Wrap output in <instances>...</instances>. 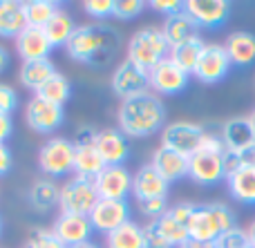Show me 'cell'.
<instances>
[{
	"label": "cell",
	"mask_w": 255,
	"mask_h": 248,
	"mask_svg": "<svg viewBox=\"0 0 255 248\" xmlns=\"http://www.w3.org/2000/svg\"><path fill=\"white\" fill-rule=\"evenodd\" d=\"M121 49V34L110 25L92 22V25H79L67 40L65 52L74 63L81 65L103 67L115 61Z\"/></svg>",
	"instance_id": "obj_1"
},
{
	"label": "cell",
	"mask_w": 255,
	"mask_h": 248,
	"mask_svg": "<svg viewBox=\"0 0 255 248\" xmlns=\"http://www.w3.org/2000/svg\"><path fill=\"white\" fill-rule=\"evenodd\" d=\"M117 121H119V130L126 137H152L159 130L166 128V105L157 94L148 89L143 94L121 101L119 110H117Z\"/></svg>",
	"instance_id": "obj_2"
},
{
	"label": "cell",
	"mask_w": 255,
	"mask_h": 248,
	"mask_svg": "<svg viewBox=\"0 0 255 248\" xmlns=\"http://www.w3.org/2000/svg\"><path fill=\"white\" fill-rule=\"evenodd\" d=\"M238 226L235 224V213L226 204H204L197 206L188 224V237L190 240L213 244L222 233Z\"/></svg>",
	"instance_id": "obj_3"
},
{
	"label": "cell",
	"mask_w": 255,
	"mask_h": 248,
	"mask_svg": "<svg viewBox=\"0 0 255 248\" xmlns=\"http://www.w3.org/2000/svg\"><path fill=\"white\" fill-rule=\"evenodd\" d=\"M168 52H170V45L163 38V31L152 25L136 29L128 40V61L145 72H150L157 63L168 58Z\"/></svg>",
	"instance_id": "obj_4"
},
{
	"label": "cell",
	"mask_w": 255,
	"mask_h": 248,
	"mask_svg": "<svg viewBox=\"0 0 255 248\" xmlns=\"http://www.w3.org/2000/svg\"><path fill=\"white\" fill-rule=\"evenodd\" d=\"M99 195L94 179H85L74 174L61 186L58 192V206L61 213H72V215H90L92 208L97 206Z\"/></svg>",
	"instance_id": "obj_5"
},
{
	"label": "cell",
	"mask_w": 255,
	"mask_h": 248,
	"mask_svg": "<svg viewBox=\"0 0 255 248\" xmlns=\"http://www.w3.org/2000/svg\"><path fill=\"white\" fill-rule=\"evenodd\" d=\"M38 165L52 179L74 172V141L65 137L47 139L38 150Z\"/></svg>",
	"instance_id": "obj_6"
},
{
	"label": "cell",
	"mask_w": 255,
	"mask_h": 248,
	"mask_svg": "<svg viewBox=\"0 0 255 248\" xmlns=\"http://www.w3.org/2000/svg\"><path fill=\"white\" fill-rule=\"evenodd\" d=\"M206 130L193 121H172L161 130V148L179 152L184 157H193L202 148Z\"/></svg>",
	"instance_id": "obj_7"
},
{
	"label": "cell",
	"mask_w": 255,
	"mask_h": 248,
	"mask_svg": "<svg viewBox=\"0 0 255 248\" xmlns=\"http://www.w3.org/2000/svg\"><path fill=\"white\" fill-rule=\"evenodd\" d=\"M231 58L226 54L224 45L220 43H206L199 54V61L195 65V72L193 76L199 81V83H206V85H213V83H220L229 76L231 72Z\"/></svg>",
	"instance_id": "obj_8"
},
{
	"label": "cell",
	"mask_w": 255,
	"mask_h": 248,
	"mask_svg": "<svg viewBox=\"0 0 255 248\" xmlns=\"http://www.w3.org/2000/svg\"><path fill=\"white\" fill-rule=\"evenodd\" d=\"M25 121L34 132L52 134L63 125L65 112H63V105L49 103V101H45V98H40L34 94L25 105Z\"/></svg>",
	"instance_id": "obj_9"
},
{
	"label": "cell",
	"mask_w": 255,
	"mask_h": 248,
	"mask_svg": "<svg viewBox=\"0 0 255 248\" xmlns=\"http://www.w3.org/2000/svg\"><path fill=\"white\" fill-rule=\"evenodd\" d=\"M94 132L97 130L92 128H81L74 139V174L85 179H97L106 168L101 155L94 148Z\"/></svg>",
	"instance_id": "obj_10"
},
{
	"label": "cell",
	"mask_w": 255,
	"mask_h": 248,
	"mask_svg": "<svg viewBox=\"0 0 255 248\" xmlns=\"http://www.w3.org/2000/svg\"><path fill=\"white\" fill-rule=\"evenodd\" d=\"M148 79H150V89L157 96H175V94H181L190 83V76L184 70H179L170 58H163L161 63H157L148 72Z\"/></svg>",
	"instance_id": "obj_11"
},
{
	"label": "cell",
	"mask_w": 255,
	"mask_h": 248,
	"mask_svg": "<svg viewBox=\"0 0 255 248\" xmlns=\"http://www.w3.org/2000/svg\"><path fill=\"white\" fill-rule=\"evenodd\" d=\"M110 87L121 101L126 98H132L136 94H143L150 89V79H148V72L141 70L139 65L130 63L126 58L124 63L117 65V70L112 72V79H110Z\"/></svg>",
	"instance_id": "obj_12"
},
{
	"label": "cell",
	"mask_w": 255,
	"mask_h": 248,
	"mask_svg": "<svg viewBox=\"0 0 255 248\" xmlns=\"http://www.w3.org/2000/svg\"><path fill=\"white\" fill-rule=\"evenodd\" d=\"M99 199H115L128 201V195H132V174L126 165H106L94 179Z\"/></svg>",
	"instance_id": "obj_13"
},
{
	"label": "cell",
	"mask_w": 255,
	"mask_h": 248,
	"mask_svg": "<svg viewBox=\"0 0 255 248\" xmlns=\"http://www.w3.org/2000/svg\"><path fill=\"white\" fill-rule=\"evenodd\" d=\"M184 11L193 18L197 27L215 29L229 20L231 2L229 0H186Z\"/></svg>",
	"instance_id": "obj_14"
},
{
	"label": "cell",
	"mask_w": 255,
	"mask_h": 248,
	"mask_svg": "<svg viewBox=\"0 0 255 248\" xmlns=\"http://www.w3.org/2000/svg\"><path fill=\"white\" fill-rule=\"evenodd\" d=\"M88 217L94 231L108 235V233L117 231L119 226H124L126 222H130V204L115 199H99Z\"/></svg>",
	"instance_id": "obj_15"
},
{
	"label": "cell",
	"mask_w": 255,
	"mask_h": 248,
	"mask_svg": "<svg viewBox=\"0 0 255 248\" xmlns=\"http://www.w3.org/2000/svg\"><path fill=\"white\" fill-rule=\"evenodd\" d=\"M94 148L106 165H124L130 157L128 137L119 128H103L94 132Z\"/></svg>",
	"instance_id": "obj_16"
},
{
	"label": "cell",
	"mask_w": 255,
	"mask_h": 248,
	"mask_svg": "<svg viewBox=\"0 0 255 248\" xmlns=\"http://www.w3.org/2000/svg\"><path fill=\"white\" fill-rule=\"evenodd\" d=\"M224 155H213V152L197 150L188 159V177L199 186H215L224 177V165H222Z\"/></svg>",
	"instance_id": "obj_17"
},
{
	"label": "cell",
	"mask_w": 255,
	"mask_h": 248,
	"mask_svg": "<svg viewBox=\"0 0 255 248\" xmlns=\"http://www.w3.org/2000/svg\"><path fill=\"white\" fill-rule=\"evenodd\" d=\"M52 231L56 233V237L63 242L67 248L90 242L92 237V224H90L88 215H72V213H61L56 217V222L52 224Z\"/></svg>",
	"instance_id": "obj_18"
},
{
	"label": "cell",
	"mask_w": 255,
	"mask_h": 248,
	"mask_svg": "<svg viewBox=\"0 0 255 248\" xmlns=\"http://www.w3.org/2000/svg\"><path fill=\"white\" fill-rule=\"evenodd\" d=\"M220 137L224 141L226 152L242 155L247 148H251L255 143V128L249 116H233V119L222 123Z\"/></svg>",
	"instance_id": "obj_19"
},
{
	"label": "cell",
	"mask_w": 255,
	"mask_h": 248,
	"mask_svg": "<svg viewBox=\"0 0 255 248\" xmlns=\"http://www.w3.org/2000/svg\"><path fill=\"white\" fill-rule=\"evenodd\" d=\"M168 186L170 183L157 172L150 164L141 165L134 174H132V195L139 201H148V199H161L168 197Z\"/></svg>",
	"instance_id": "obj_20"
},
{
	"label": "cell",
	"mask_w": 255,
	"mask_h": 248,
	"mask_svg": "<svg viewBox=\"0 0 255 248\" xmlns=\"http://www.w3.org/2000/svg\"><path fill=\"white\" fill-rule=\"evenodd\" d=\"M13 45H16V54L25 61H40V58H49L52 54V45H49L47 36L40 27H29L27 25L20 34L13 38Z\"/></svg>",
	"instance_id": "obj_21"
},
{
	"label": "cell",
	"mask_w": 255,
	"mask_h": 248,
	"mask_svg": "<svg viewBox=\"0 0 255 248\" xmlns=\"http://www.w3.org/2000/svg\"><path fill=\"white\" fill-rule=\"evenodd\" d=\"M150 165H152L168 183H175V181H179V179L188 177V157L179 155V152H172L161 146L152 152Z\"/></svg>",
	"instance_id": "obj_22"
},
{
	"label": "cell",
	"mask_w": 255,
	"mask_h": 248,
	"mask_svg": "<svg viewBox=\"0 0 255 248\" xmlns=\"http://www.w3.org/2000/svg\"><path fill=\"white\" fill-rule=\"evenodd\" d=\"M224 49L231 58V65L249 67L255 63V34L251 31H233L226 36Z\"/></svg>",
	"instance_id": "obj_23"
},
{
	"label": "cell",
	"mask_w": 255,
	"mask_h": 248,
	"mask_svg": "<svg viewBox=\"0 0 255 248\" xmlns=\"http://www.w3.org/2000/svg\"><path fill=\"white\" fill-rule=\"evenodd\" d=\"M56 65L49 58H40V61H25L18 70V81L22 83V87H27L29 92H38L54 74H56Z\"/></svg>",
	"instance_id": "obj_24"
},
{
	"label": "cell",
	"mask_w": 255,
	"mask_h": 248,
	"mask_svg": "<svg viewBox=\"0 0 255 248\" xmlns=\"http://www.w3.org/2000/svg\"><path fill=\"white\" fill-rule=\"evenodd\" d=\"M25 27V4L20 0H0V38H16Z\"/></svg>",
	"instance_id": "obj_25"
},
{
	"label": "cell",
	"mask_w": 255,
	"mask_h": 248,
	"mask_svg": "<svg viewBox=\"0 0 255 248\" xmlns=\"http://www.w3.org/2000/svg\"><path fill=\"white\" fill-rule=\"evenodd\" d=\"M197 29L199 27L195 25V20L184 11V9L177 11V13H172V16H166V20H163V25H161L163 38L168 40L170 47H175V45L193 38V36H197Z\"/></svg>",
	"instance_id": "obj_26"
},
{
	"label": "cell",
	"mask_w": 255,
	"mask_h": 248,
	"mask_svg": "<svg viewBox=\"0 0 255 248\" xmlns=\"http://www.w3.org/2000/svg\"><path fill=\"white\" fill-rule=\"evenodd\" d=\"M229 192L235 201L244 206H255V168L253 165H242L233 177L226 179Z\"/></svg>",
	"instance_id": "obj_27"
},
{
	"label": "cell",
	"mask_w": 255,
	"mask_h": 248,
	"mask_svg": "<svg viewBox=\"0 0 255 248\" xmlns=\"http://www.w3.org/2000/svg\"><path fill=\"white\" fill-rule=\"evenodd\" d=\"M58 192H61V186H56L54 179H38L29 186L27 201L36 213H47L58 204Z\"/></svg>",
	"instance_id": "obj_28"
},
{
	"label": "cell",
	"mask_w": 255,
	"mask_h": 248,
	"mask_svg": "<svg viewBox=\"0 0 255 248\" xmlns=\"http://www.w3.org/2000/svg\"><path fill=\"white\" fill-rule=\"evenodd\" d=\"M204 45L206 43H204V40L199 38V34H197V36H193V38H188V40H184V43L170 47L168 58H170L179 70H184L186 74L190 76L195 72V65H197V61H199V54H202Z\"/></svg>",
	"instance_id": "obj_29"
},
{
	"label": "cell",
	"mask_w": 255,
	"mask_h": 248,
	"mask_svg": "<svg viewBox=\"0 0 255 248\" xmlns=\"http://www.w3.org/2000/svg\"><path fill=\"white\" fill-rule=\"evenodd\" d=\"M74 29H76L74 18H72L70 11H65V9H58V11L54 13L52 20L43 27L45 36H47L49 45H52L54 49H56V47H65L67 40H70L72 34H74Z\"/></svg>",
	"instance_id": "obj_30"
},
{
	"label": "cell",
	"mask_w": 255,
	"mask_h": 248,
	"mask_svg": "<svg viewBox=\"0 0 255 248\" xmlns=\"http://www.w3.org/2000/svg\"><path fill=\"white\" fill-rule=\"evenodd\" d=\"M108 248H145V235L143 226H139L136 222H126L124 226H119L117 231L106 235Z\"/></svg>",
	"instance_id": "obj_31"
},
{
	"label": "cell",
	"mask_w": 255,
	"mask_h": 248,
	"mask_svg": "<svg viewBox=\"0 0 255 248\" xmlns=\"http://www.w3.org/2000/svg\"><path fill=\"white\" fill-rule=\"evenodd\" d=\"M25 4V18L29 27H40L43 29L49 20L54 18V13L61 9L58 2H52V0H27Z\"/></svg>",
	"instance_id": "obj_32"
},
{
	"label": "cell",
	"mask_w": 255,
	"mask_h": 248,
	"mask_svg": "<svg viewBox=\"0 0 255 248\" xmlns=\"http://www.w3.org/2000/svg\"><path fill=\"white\" fill-rule=\"evenodd\" d=\"M70 94H72V85H70V81H67V76L56 72V74L36 92V96L45 98V101H49V103H56V105H65Z\"/></svg>",
	"instance_id": "obj_33"
},
{
	"label": "cell",
	"mask_w": 255,
	"mask_h": 248,
	"mask_svg": "<svg viewBox=\"0 0 255 248\" xmlns=\"http://www.w3.org/2000/svg\"><path fill=\"white\" fill-rule=\"evenodd\" d=\"M159 226V231H161V235L168 240V244H170L172 248H179L181 244H184L186 240H188V228L184 226V224H179L175 217H172L170 213H166L163 217L154 219Z\"/></svg>",
	"instance_id": "obj_34"
},
{
	"label": "cell",
	"mask_w": 255,
	"mask_h": 248,
	"mask_svg": "<svg viewBox=\"0 0 255 248\" xmlns=\"http://www.w3.org/2000/svg\"><path fill=\"white\" fill-rule=\"evenodd\" d=\"M213 246L215 248H251L247 228H240V226H233L226 233H222V235L213 242Z\"/></svg>",
	"instance_id": "obj_35"
},
{
	"label": "cell",
	"mask_w": 255,
	"mask_h": 248,
	"mask_svg": "<svg viewBox=\"0 0 255 248\" xmlns=\"http://www.w3.org/2000/svg\"><path fill=\"white\" fill-rule=\"evenodd\" d=\"M27 248H67L52 228H34L27 240Z\"/></svg>",
	"instance_id": "obj_36"
},
{
	"label": "cell",
	"mask_w": 255,
	"mask_h": 248,
	"mask_svg": "<svg viewBox=\"0 0 255 248\" xmlns=\"http://www.w3.org/2000/svg\"><path fill=\"white\" fill-rule=\"evenodd\" d=\"M143 0H115V13L112 16L119 18V20H132L143 11Z\"/></svg>",
	"instance_id": "obj_37"
},
{
	"label": "cell",
	"mask_w": 255,
	"mask_h": 248,
	"mask_svg": "<svg viewBox=\"0 0 255 248\" xmlns=\"http://www.w3.org/2000/svg\"><path fill=\"white\" fill-rule=\"evenodd\" d=\"M83 11L97 20H106L115 13V0H88L83 2Z\"/></svg>",
	"instance_id": "obj_38"
},
{
	"label": "cell",
	"mask_w": 255,
	"mask_h": 248,
	"mask_svg": "<svg viewBox=\"0 0 255 248\" xmlns=\"http://www.w3.org/2000/svg\"><path fill=\"white\" fill-rule=\"evenodd\" d=\"M139 210L143 217H148L150 222L154 219L163 217L168 213V197H161V199H148V201H141L139 204Z\"/></svg>",
	"instance_id": "obj_39"
},
{
	"label": "cell",
	"mask_w": 255,
	"mask_h": 248,
	"mask_svg": "<svg viewBox=\"0 0 255 248\" xmlns=\"http://www.w3.org/2000/svg\"><path fill=\"white\" fill-rule=\"evenodd\" d=\"M18 107V92L7 83H0V112L11 116Z\"/></svg>",
	"instance_id": "obj_40"
},
{
	"label": "cell",
	"mask_w": 255,
	"mask_h": 248,
	"mask_svg": "<svg viewBox=\"0 0 255 248\" xmlns=\"http://www.w3.org/2000/svg\"><path fill=\"white\" fill-rule=\"evenodd\" d=\"M143 235H145V248H172L168 244V240L161 235L157 222H150L143 226Z\"/></svg>",
	"instance_id": "obj_41"
},
{
	"label": "cell",
	"mask_w": 255,
	"mask_h": 248,
	"mask_svg": "<svg viewBox=\"0 0 255 248\" xmlns=\"http://www.w3.org/2000/svg\"><path fill=\"white\" fill-rule=\"evenodd\" d=\"M195 208H197V204H188V201H184V204H177V206H172V208H168V213H170L179 224H184V226L188 228Z\"/></svg>",
	"instance_id": "obj_42"
},
{
	"label": "cell",
	"mask_w": 255,
	"mask_h": 248,
	"mask_svg": "<svg viewBox=\"0 0 255 248\" xmlns=\"http://www.w3.org/2000/svg\"><path fill=\"white\" fill-rule=\"evenodd\" d=\"M150 7H152L154 11H159V13L172 16V13H177V11H181V9H184V2H179V0H152V2H150Z\"/></svg>",
	"instance_id": "obj_43"
},
{
	"label": "cell",
	"mask_w": 255,
	"mask_h": 248,
	"mask_svg": "<svg viewBox=\"0 0 255 248\" xmlns=\"http://www.w3.org/2000/svg\"><path fill=\"white\" fill-rule=\"evenodd\" d=\"M222 165H224V177L229 179L242 168V159H240V155H235V152H224V157H222Z\"/></svg>",
	"instance_id": "obj_44"
},
{
	"label": "cell",
	"mask_w": 255,
	"mask_h": 248,
	"mask_svg": "<svg viewBox=\"0 0 255 248\" xmlns=\"http://www.w3.org/2000/svg\"><path fill=\"white\" fill-rule=\"evenodd\" d=\"M11 165H13L11 150H9L7 143H0V177H4L11 170Z\"/></svg>",
	"instance_id": "obj_45"
},
{
	"label": "cell",
	"mask_w": 255,
	"mask_h": 248,
	"mask_svg": "<svg viewBox=\"0 0 255 248\" xmlns=\"http://www.w3.org/2000/svg\"><path fill=\"white\" fill-rule=\"evenodd\" d=\"M13 132V121L9 114H2L0 112V143H7V139L11 137Z\"/></svg>",
	"instance_id": "obj_46"
},
{
	"label": "cell",
	"mask_w": 255,
	"mask_h": 248,
	"mask_svg": "<svg viewBox=\"0 0 255 248\" xmlns=\"http://www.w3.org/2000/svg\"><path fill=\"white\" fill-rule=\"evenodd\" d=\"M240 159H242V165H253L255 168V143L240 155Z\"/></svg>",
	"instance_id": "obj_47"
},
{
	"label": "cell",
	"mask_w": 255,
	"mask_h": 248,
	"mask_svg": "<svg viewBox=\"0 0 255 248\" xmlns=\"http://www.w3.org/2000/svg\"><path fill=\"white\" fill-rule=\"evenodd\" d=\"M9 61H11V56H9L7 47H4V45H0V74H2V72L9 67Z\"/></svg>",
	"instance_id": "obj_48"
},
{
	"label": "cell",
	"mask_w": 255,
	"mask_h": 248,
	"mask_svg": "<svg viewBox=\"0 0 255 248\" xmlns=\"http://www.w3.org/2000/svg\"><path fill=\"white\" fill-rule=\"evenodd\" d=\"M179 248H213V244H204V242H197V240H186L184 244H181Z\"/></svg>",
	"instance_id": "obj_49"
},
{
	"label": "cell",
	"mask_w": 255,
	"mask_h": 248,
	"mask_svg": "<svg viewBox=\"0 0 255 248\" xmlns=\"http://www.w3.org/2000/svg\"><path fill=\"white\" fill-rule=\"evenodd\" d=\"M247 235H249V244H251V248H255V219L251 222V226L247 228Z\"/></svg>",
	"instance_id": "obj_50"
},
{
	"label": "cell",
	"mask_w": 255,
	"mask_h": 248,
	"mask_svg": "<svg viewBox=\"0 0 255 248\" xmlns=\"http://www.w3.org/2000/svg\"><path fill=\"white\" fill-rule=\"evenodd\" d=\"M70 248H101V246L94 244V242L90 240V242H83V244H76V246H70Z\"/></svg>",
	"instance_id": "obj_51"
},
{
	"label": "cell",
	"mask_w": 255,
	"mask_h": 248,
	"mask_svg": "<svg viewBox=\"0 0 255 248\" xmlns=\"http://www.w3.org/2000/svg\"><path fill=\"white\" fill-rule=\"evenodd\" d=\"M249 119H251V123H253V128H255V110L251 112V116H249Z\"/></svg>",
	"instance_id": "obj_52"
},
{
	"label": "cell",
	"mask_w": 255,
	"mask_h": 248,
	"mask_svg": "<svg viewBox=\"0 0 255 248\" xmlns=\"http://www.w3.org/2000/svg\"><path fill=\"white\" fill-rule=\"evenodd\" d=\"M0 235H2V217H0Z\"/></svg>",
	"instance_id": "obj_53"
},
{
	"label": "cell",
	"mask_w": 255,
	"mask_h": 248,
	"mask_svg": "<svg viewBox=\"0 0 255 248\" xmlns=\"http://www.w3.org/2000/svg\"><path fill=\"white\" fill-rule=\"evenodd\" d=\"M213 248H215V246H213Z\"/></svg>",
	"instance_id": "obj_54"
},
{
	"label": "cell",
	"mask_w": 255,
	"mask_h": 248,
	"mask_svg": "<svg viewBox=\"0 0 255 248\" xmlns=\"http://www.w3.org/2000/svg\"><path fill=\"white\" fill-rule=\"evenodd\" d=\"M25 248H27V246H25Z\"/></svg>",
	"instance_id": "obj_55"
}]
</instances>
